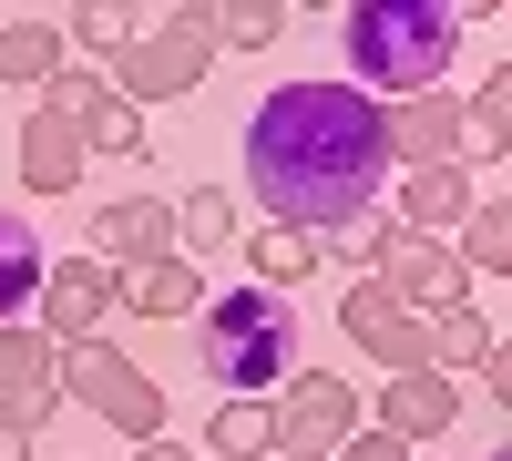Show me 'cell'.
<instances>
[{
	"instance_id": "cell-1",
	"label": "cell",
	"mask_w": 512,
	"mask_h": 461,
	"mask_svg": "<svg viewBox=\"0 0 512 461\" xmlns=\"http://www.w3.org/2000/svg\"><path fill=\"white\" fill-rule=\"evenodd\" d=\"M236 175L267 205V226H287V236L359 226L369 195L390 185V113H379L359 82H338V72L277 82V93L246 113V134H236Z\"/></svg>"
},
{
	"instance_id": "cell-2",
	"label": "cell",
	"mask_w": 512,
	"mask_h": 461,
	"mask_svg": "<svg viewBox=\"0 0 512 461\" xmlns=\"http://www.w3.org/2000/svg\"><path fill=\"white\" fill-rule=\"evenodd\" d=\"M461 21L451 0H349L338 11V82H359V93H441V72H451V52H461Z\"/></svg>"
},
{
	"instance_id": "cell-3",
	"label": "cell",
	"mask_w": 512,
	"mask_h": 461,
	"mask_svg": "<svg viewBox=\"0 0 512 461\" xmlns=\"http://www.w3.org/2000/svg\"><path fill=\"white\" fill-rule=\"evenodd\" d=\"M195 318H205V380L226 400H267L287 380V349H297V308L287 298H267V287H216Z\"/></svg>"
},
{
	"instance_id": "cell-4",
	"label": "cell",
	"mask_w": 512,
	"mask_h": 461,
	"mask_svg": "<svg viewBox=\"0 0 512 461\" xmlns=\"http://www.w3.org/2000/svg\"><path fill=\"white\" fill-rule=\"evenodd\" d=\"M216 72V31H205V11H175V21H144V31H123V52H113V103H175L195 93V82Z\"/></svg>"
},
{
	"instance_id": "cell-5",
	"label": "cell",
	"mask_w": 512,
	"mask_h": 461,
	"mask_svg": "<svg viewBox=\"0 0 512 461\" xmlns=\"http://www.w3.org/2000/svg\"><path fill=\"white\" fill-rule=\"evenodd\" d=\"M62 400H82L103 431H134V441H154L164 431V390H154V369H134L123 349H62Z\"/></svg>"
},
{
	"instance_id": "cell-6",
	"label": "cell",
	"mask_w": 512,
	"mask_h": 461,
	"mask_svg": "<svg viewBox=\"0 0 512 461\" xmlns=\"http://www.w3.org/2000/svg\"><path fill=\"white\" fill-rule=\"evenodd\" d=\"M267 431H277L287 461H328L359 431V390L338 380V369H287V380L267 390Z\"/></svg>"
},
{
	"instance_id": "cell-7",
	"label": "cell",
	"mask_w": 512,
	"mask_h": 461,
	"mask_svg": "<svg viewBox=\"0 0 512 461\" xmlns=\"http://www.w3.org/2000/svg\"><path fill=\"white\" fill-rule=\"evenodd\" d=\"M31 308H41V339H52V349H93L113 328V308H123V277L103 257H52Z\"/></svg>"
},
{
	"instance_id": "cell-8",
	"label": "cell",
	"mask_w": 512,
	"mask_h": 461,
	"mask_svg": "<svg viewBox=\"0 0 512 461\" xmlns=\"http://www.w3.org/2000/svg\"><path fill=\"white\" fill-rule=\"evenodd\" d=\"M369 277L390 287L400 308H420V298H431V308H461V298H472V277L451 267L441 236H410V226H379V216H369Z\"/></svg>"
},
{
	"instance_id": "cell-9",
	"label": "cell",
	"mask_w": 512,
	"mask_h": 461,
	"mask_svg": "<svg viewBox=\"0 0 512 461\" xmlns=\"http://www.w3.org/2000/svg\"><path fill=\"white\" fill-rule=\"evenodd\" d=\"M338 328H349V349H369L390 380H410V369H431V318L400 308L379 277H349V298H338Z\"/></svg>"
},
{
	"instance_id": "cell-10",
	"label": "cell",
	"mask_w": 512,
	"mask_h": 461,
	"mask_svg": "<svg viewBox=\"0 0 512 461\" xmlns=\"http://www.w3.org/2000/svg\"><path fill=\"white\" fill-rule=\"evenodd\" d=\"M93 257H103L113 277H134V267H154V257H175V205L144 195V185L103 195V216H93Z\"/></svg>"
},
{
	"instance_id": "cell-11",
	"label": "cell",
	"mask_w": 512,
	"mask_h": 461,
	"mask_svg": "<svg viewBox=\"0 0 512 461\" xmlns=\"http://www.w3.org/2000/svg\"><path fill=\"white\" fill-rule=\"evenodd\" d=\"M492 195V175H472V164H431V175H410L400 185V226L410 236H461V226H472V205Z\"/></svg>"
},
{
	"instance_id": "cell-12",
	"label": "cell",
	"mask_w": 512,
	"mask_h": 461,
	"mask_svg": "<svg viewBox=\"0 0 512 461\" xmlns=\"http://www.w3.org/2000/svg\"><path fill=\"white\" fill-rule=\"evenodd\" d=\"M379 113H390V164H410V175H431V164H461V103L410 93V103H379Z\"/></svg>"
},
{
	"instance_id": "cell-13",
	"label": "cell",
	"mask_w": 512,
	"mask_h": 461,
	"mask_svg": "<svg viewBox=\"0 0 512 461\" xmlns=\"http://www.w3.org/2000/svg\"><path fill=\"white\" fill-rule=\"evenodd\" d=\"M379 431H390V441H441V431H461V390L441 380V369H410V380H390V390H379Z\"/></svg>"
},
{
	"instance_id": "cell-14",
	"label": "cell",
	"mask_w": 512,
	"mask_h": 461,
	"mask_svg": "<svg viewBox=\"0 0 512 461\" xmlns=\"http://www.w3.org/2000/svg\"><path fill=\"white\" fill-rule=\"evenodd\" d=\"M82 164H93V154H82V134H72L62 113L31 103V113H21V185H31V195H72Z\"/></svg>"
},
{
	"instance_id": "cell-15",
	"label": "cell",
	"mask_w": 512,
	"mask_h": 461,
	"mask_svg": "<svg viewBox=\"0 0 512 461\" xmlns=\"http://www.w3.org/2000/svg\"><path fill=\"white\" fill-rule=\"evenodd\" d=\"M41 226L21 216V205H0V328L11 318H31V298H41Z\"/></svg>"
},
{
	"instance_id": "cell-16",
	"label": "cell",
	"mask_w": 512,
	"mask_h": 461,
	"mask_svg": "<svg viewBox=\"0 0 512 461\" xmlns=\"http://www.w3.org/2000/svg\"><path fill=\"white\" fill-rule=\"evenodd\" d=\"M123 308H134V318H195V308H205V267L154 257V267H134V277H123Z\"/></svg>"
},
{
	"instance_id": "cell-17",
	"label": "cell",
	"mask_w": 512,
	"mask_h": 461,
	"mask_svg": "<svg viewBox=\"0 0 512 461\" xmlns=\"http://www.w3.org/2000/svg\"><path fill=\"white\" fill-rule=\"evenodd\" d=\"M72 62V41H62V21H0V82H52Z\"/></svg>"
},
{
	"instance_id": "cell-18",
	"label": "cell",
	"mask_w": 512,
	"mask_h": 461,
	"mask_svg": "<svg viewBox=\"0 0 512 461\" xmlns=\"http://www.w3.org/2000/svg\"><path fill=\"white\" fill-rule=\"evenodd\" d=\"M246 226H236V195L226 185H195L185 205H175V257L195 267V257H216V246H236Z\"/></svg>"
},
{
	"instance_id": "cell-19",
	"label": "cell",
	"mask_w": 512,
	"mask_h": 461,
	"mask_svg": "<svg viewBox=\"0 0 512 461\" xmlns=\"http://www.w3.org/2000/svg\"><path fill=\"white\" fill-rule=\"evenodd\" d=\"M461 277H472V287H492L502 267H512V205H502V185L472 205V226H461V257H451Z\"/></svg>"
},
{
	"instance_id": "cell-20",
	"label": "cell",
	"mask_w": 512,
	"mask_h": 461,
	"mask_svg": "<svg viewBox=\"0 0 512 461\" xmlns=\"http://www.w3.org/2000/svg\"><path fill=\"white\" fill-rule=\"evenodd\" d=\"M297 277H318V267H308V236H287V226H256V236H246V287L287 298Z\"/></svg>"
},
{
	"instance_id": "cell-21",
	"label": "cell",
	"mask_w": 512,
	"mask_h": 461,
	"mask_svg": "<svg viewBox=\"0 0 512 461\" xmlns=\"http://www.w3.org/2000/svg\"><path fill=\"white\" fill-rule=\"evenodd\" d=\"M277 431H267V400H226L216 421H205V461H267Z\"/></svg>"
},
{
	"instance_id": "cell-22",
	"label": "cell",
	"mask_w": 512,
	"mask_h": 461,
	"mask_svg": "<svg viewBox=\"0 0 512 461\" xmlns=\"http://www.w3.org/2000/svg\"><path fill=\"white\" fill-rule=\"evenodd\" d=\"M205 31H216V52H277L287 11H277V0H236V11H205Z\"/></svg>"
},
{
	"instance_id": "cell-23",
	"label": "cell",
	"mask_w": 512,
	"mask_h": 461,
	"mask_svg": "<svg viewBox=\"0 0 512 461\" xmlns=\"http://www.w3.org/2000/svg\"><path fill=\"white\" fill-rule=\"evenodd\" d=\"M72 134H82V154H123V164H144V113H134V103H113V93L82 113Z\"/></svg>"
},
{
	"instance_id": "cell-24",
	"label": "cell",
	"mask_w": 512,
	"mask_h": 461,
	"mask_svg": "<svg viewBox=\"0 0 512 461\" xmlns=\"http://www.w3.org/2000/svg\"><path fill=\"white\" fill-rule=\"evenodd\" d=\"M31 380H62V349H41V328H0V400L11 390H31Z\"/></svg>"
},
{
	"instance_id": "cell-25",
	"label": "cell",
	"mask_w": 512,
	"mask_h": 461,
	"mask_svg": "<svg viewBox=\"0 0 512 461\" xmlns=\"http://www.w3.org/2000/svg\"><path fill=\"white\" fill-rule=\"evenodd\" d=\"M502 134H512V82L492 72L472 103H461V144H482V164H502Z\"/></svg>"
},
{
	"instance_id": "cell-26",
	"label": "cell",
	"mask_w": 512,
	"mask_h": 461,
	"mask_svg": "<svg viewBox=\"0 0 512 461\" xmlns=\"http://www.w3.org/2000/svg\"><path fill=\"white\" fill-rule=\"evenodd\" d=\"M103 93H113V82H103V72H82V62H62L52 82H41V113H62V123H82V113H93Z\"/></svg>"
},
{
	"instance_id": "cell-27",
	"label": "cell",
	"mask_w": 512,
	"mask_h": 461,
	"mask_svg": "<svg viewBox=\"0 0 512 461\" xmlns=\"http://www.w3.org/2000/svg\"><path fill=\"white\" fill-rule=\"evenodd\" d=\"M62 41H82V52H123V11H103V0H93V11H62Z\"/></svg>"
},
{
	"instance_id": "cell-28",
	"label": "cell",
	"mask_w": 512,
	"mask_h": 461,
	"mask_svg": "<svg viewBox=\"0 0 512 461\" xmlns=\"http://www.w3.org/2000/svg\"><path fill=\"white\" fill-rule=\"evenodd\" d=\"M328 461H410V441H390V431H379V421H359V431L338 441Z\"/></svg>"
},
{
	"instance_id": "cell-29",
	"label": "cell",
	"mask_w": 512,
	"mask_h": 461,
	"mask_svg": "<svg viewBox=\"0 0 512 461\" xmlns=\"http://www.w3.org/2000/svg\"><path fill=\"white\" fill-rule=\"evenodd\" d=\"M0 461H31V431L11 421V410H0Z\"/></svg>"
},
{
	"instance_id": "cell-30",
	"label": "cell",
	"mask_w": 512,
	"mask_h": 461,
	"mask_svg": "<svg viewBox=\"0 0 512 461\" xmlns=\"http://www.w3.org/2000/svg\"><path fill=\"white\" fill-rule=\"evenodd\" d=\"M134 461H195V451H185V441H164V431H154V441H134Z\"/></svg>"
},
{
	"instance_id": "cell-31",
	"label": "cell",
	"mask_w": 512,
	"mask_h": 461,
	"mask_svg": "<svg viewBox=\"0 0 512 461\" xmlns=\"http://www.w3.org/2000/svg\"><path fill=\"white\" fill-rule=\"evenodd\" d=\"M410 461H441V451H410Z\"/></svg>"
},
{
	"instance_id": "cell-32",
	"label": "cell",
	"mask_w": 512,
	"mask_h": 461,
	"mask_svg": "<svg viewBox=\"0 0 512 461\" xmlns=\"http://www.w3.org/2000/svg\"><path fill=\"white\" fill-rule=\"evenodd\" d=\"M482 461H502V441H492V451H482Z\"/></svg>"
},
{
	"instance_id": "cell-33",
	"label": "cell",
	"mask_w": 512,
	"mask_h": 461,
	"mask_svg": "<svg viewBox=\"0 0 512 461\" xmlns=\"http://www.w3.org/2000/svg\"><path fill=\"white\" fill-rule=\"evenodd\" d=\"M195 461H205V451H195Z\"/></svg>"
}]
</instances>
